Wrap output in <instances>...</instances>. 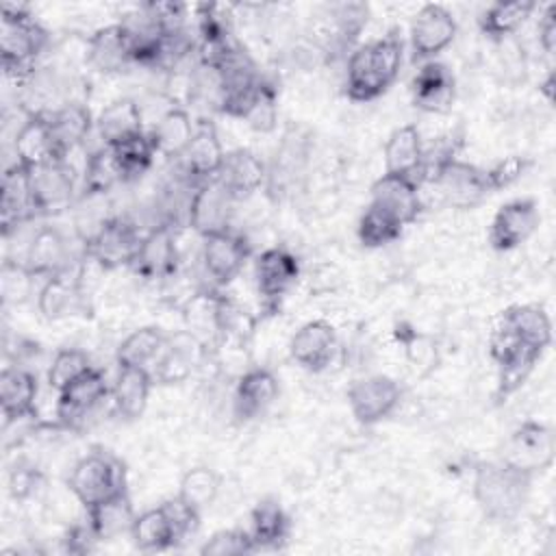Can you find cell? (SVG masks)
<instances>
[{
  "label": "cell",
  "instance_id": "cell-1",
  "mask_svg": "<svg viewBox=\"0 0 556 556\" xmlns=\"http://www.w3.org/2000/svg\"><path fill=\"white\" fill-rule=\"evenodd\" d=\"M404 59V41L397 28L356 46L345 65V96L354 102H371L397 80Z\"/></svg>",
  "mask_w": 556,
  "mask_h": 556
},
{
  "label": "cell",
  "instance_id": "cell-2",
  "mask_svg": "<svg viewBox=\"0 0 556 556\" xmlns=\"http://www.w3.org/2000/svg\"><path fill=\"white\" fill-rule=\"evenodd\" d=\"M532 476L504 460H484L473 469V500L491 521H513L521 515L532 491Z\"/></svg>",
  "mask_w": 556,
  "mask_h": 556
},
{
  "label": "cell",
  "instance_id": "cell-3",
  "mask_svg": "<svg viewBox=\"0 0 556 556\" xmlns=\"http://www.w3.org/2000/svg\"><path fill=\"white\" fill-rule=\"evenodd\" d=\"M50 41L48 30L33 17L28 4H2L0 56L2 70L15 83H28L35 76V63Z\"/></svg>",
  "mask_w": 556,
  "mask_h": 556
},
{
  "label": "cell",
  "instance_id": "cell-4",
  "mask_svg": "<svg viewBox=\"0 0 556 556\" xmlns=\"http://www.w3.org/2000/svg\"><path fill=\"white\" fill-rule=\"evenodd\" d=\"M67 486L80 506L91 510L104 500L128 491L126 467L115 454L106 450H91L72 467Z\"/></svg>",
  "mask_w": 556,
  "mask_h": 556
},
{
  "label": "cell",
  "instance_id": "cell-5",
  "mask_svg": "<svg viewBox=\"0 0 556 556\" xmlns=\"http://www.w3.org/2000/svg\"><path fill=\"white\" fill-rule=\"evenodd\" d=\"M424 182H430L441 202L452 208H471L491 193L486 172L456 156H445L428 165Z\"/></svg>",
  "mask_w": 556,
  "mask_h": 556
},
{
  "label": "cell",
  "instance_id": "cell-6",
  "mask_svg": "<svg viewBox=\"0 0 556 556\" xmlns=\"http://www.w3.org/2000/svg\"><path fill=\"white\" fill-rule=\"evenodd\" d=\"M143 235L146 232H141L128 217H106L83 239L85 258L102 269L130 267Z\"/></svg>",
  "mask_w": 556,
  "mask_h": 556
},
{
  "label": "cell",
  "instance_id": "cell-7",
  "mask_svg": "<svg viewBox=\"0 0 556 556\" xmlns=\"http://www.w3.org/2000/svg\"><path fill=\"white\" fill-rule=\"evenodd\" d=\"M489 352L500 374L497 400H506L510 393H515L543 356V352L526 345L502 319H497L491 332Z\"/></svg>",
  "mask_w": 556,
  "mask_h": 556
},
{
  "label": "cell",
  "instance_id": "cell-8",
  "mask_svg": "<svg viewBox=\"0 0 556 556\" xmlns=\"http://www.w3.org/2000/svg\"><path fill=\"white\" fill-rule=\"evenodd\" d=\"M554 456H556L554 430L543 421L526 419L506 439L500 460L534 478L536 473H543L547 467H552Z\"/></svg>",
  "mask_w": 556,
  "mask_h": 556
},
{
  "label": "cell",
  "instance_id": "cell-9",
  "mask_svg": "<svg viewBox=\"0 0 556 556\" xmlns=\"http://www.w3.org/2000/svg\"><path fill=\"white\" fill-rule=\"evenodd\" d=\"M111 395V387L100 369L91 367L70 387L56 393V426L78 430Z\"/></svg>",
  "mask_w": 556,
  "mask_h": 556
},
{
  "label": "cell",
  "instance_id": "cell-10",
  "mask_svg": "<svg viewBox=\"0 0 556 556\" xmlns=\"http://www.w3.org/2000/svg\"><path fill=\"white\" fill-rule=\"evenodd\" d=\"M298 278L300 261L282 245L263 250L254 261V282L267 313H274L280 306L282 298L295 287Z\"/></svg>",
  "mask_w": 556,
  "mask_h": 556
},
{
  "label": "cell",
  "instance_id": "cell-11",
  "mask_svg": "<svg viewBox=\"0 0 556 556\" xmlns=\"http://www.w3.org/2000/svg\"><path fill=\"white\" fill-rule=\"evenodd\" d=\"M402 402V387L382 374H374L356 380L348 389V404L352 417L361 426H376L391 417Z\"/></svg>",
  "mask_w": 556,
  "mask_h": 556
},
{
  "label": "cell",
  "instance_id": "cell-12",
  "mask_svg": "<svg viewBox=\"0 0 556 556\" xmlns=\"http://www.w3.org/2000/svg\"><path fill=\"white\" fill-rule=\"evenodd\" d=\"M28 174L37 215H54L72 206L76 198V178L67 159L33 167Z\"/></svg>",
  "mask_w": 556,
  "mask_h": 556
},
{
  "label": "cell",
  "instance_id": "cell-13",
  "mask_svg": "<svg viewBox=\"0 0 556 556\" xmlns=\"http://www.w3.org/2000/svg\"><path fill=\"white\" fill-rule=\"evenodd\" d=\"M250 258V243L232 230L202 237L200 263L215 287H224L239 276Z\"/></svg>",
  "mask_w": 556,
  "mask_h": 556
},
{
  "label": "cell",
  "instance_id": "cell-14",
  "mask_svg": "<svg viewBox=\"0 0 556 556\" xmlns=\"http://www.w3.org/2000/svg\"><path fill=\"white\" fill-rule=\"evenodd\" d=\"M235 202L237 200L226 191V187L217 178H208L195 185L191 193L187 226L193 228L200 237L230 230Z\"/></svg>",
  "mask_w": 556,
  "mask_h": 556
},
{
  "label": "cell",
  "instance_id": "cell-15",
  "mask_svg": "<svg viewBox=\"0 0 556 556\" xmlns=\"http://www.w3.org/2000/svg\"><path fill=\"white\" fill-rule=\"evenodd\" d=\"M541 213L532 198H515L497 208L489 226V243L497 252H510L526 243L539 228Z\"/></svg>",
  "mask_w": 556,
  "mask_h": 556
},
{
  "label": "cell",
  "instance_id": "cell-16",
  "mask_svg": "<svg viewBox=\"0 0 556 556\" xmlns=\"http://www.w3.org/2000/svg\"><path fill=\"white\" fill-rule=\"evenodd\" d=\"M224 156L226 152L219 141L215 124L211 119H198L193 137L176 159L178 174H182L193 185H200L217 176Z\"/></svg>",
  "mask_w": 556,
  "mask_h": 556
},
{
  "label": "cell",
  "instance_id": "cell-17",
  "mask_svg": "<svg viewBox=\"0 0 556 556\" xmlns=\"http://www.w3.org/2000/svg\"><path fill=\"white\" fill-rule=\"evenodd\" d=\"M456 37V20L441 4H424L410 24L413 61H434Z\"/></svg>",
  "mask_w": 556,
  "mask_h": 556
},
{
  "label": "cell",
  "instance_id": "cell-18",
  "mask_svg": "<svg viewBox=\"0 0 556 556\" xmlns=\"http://www.w3.org/2000/svg\"><path fill=\"white\" fill-rule=\"evenodd\" d=\"M419 191L421 187L406 176L382 174L374 180L369 189V204L384 211L406 228L415 224L424 211V200Z\"/></svg>",
  "mask_w": 556,
  "mask_h": 556
},
{
  "label": "cell",
  "instance_id": "cell-19",
  "mask_svg": "<svg viewBox=\"0 0 556 556\" xmlns=\"http://www.w3.org/2000/svg\"><path fill=\"white\" fill-rule=\"evenodd\" d=\"M78 261H87V258L74 256L70 239L59 228L41 226L30 237L24 258L20 263H24L33 276L50 278L54 274L70 271L72 265Z\"/></svg>",
  "mask_w": 556,
  "mask_h": 556
},
{
  "label": "cell",
  "instance_id": "cell-20",
  "mask_svg": "<svg viewBox=\"0 0 556 556\" xmlns=\"http://www.w3.org/2000/svg\"><path fill=\"white\" fill-rule=\"evenodd\" d=\"M178 261L180 256L176 245V228L152 226L143 235L130 269L146 280H167L176 276Z\"/></svg>",
  "mask_w": 556,
  "mask_h": 556
},
{
  "label": "cell",
  "instance_id": "cell-21",
  "mask_svg": "<svg viewBox=\"0 0 556 556\" xmlns=\"http://www.w3.org/2000/svg\"><path fill=\"white\" fill-rule=\"evenodd\" d=\"M339 348L337 330L326 319L306 321L289 341L291 358L306 371L319 374L330 367Z\"/></svg>",
  "mask_w": 556,
  "mask_h": 556
},
{
  "label": "cell",
  "instance_id": "cell-22",
  "mask_svg": "<svg viewBox=\"0 0 556 556\" xmlns=\"http://www.w3.org/2000/svg\"><path fill=\"white\" fill-rule=\"evenodd\" d=\"M35 217L39 215L33 202L28 167L13 161L2 174V187H0V219H2L4 237H9L11 230H17L20 226H24Z\"/></svg>",
  "mask_w": 556,
  "mask_h": 556
},
{
  "label": "cell",
  "instance_id": "cell-23",
  "mask_svg": "<svg viewBox=\"0 0 556 556\" xmlns=\"http://www.w3.org/2000/svg\"><path fill=\"white\" fill-rule=\"evenodd\" d=\"M37 308L50 321L85 315L87 295L78 274L70 269V271L43 278V285L37 291Z\"/></svg>",
  "mask_w": 556,
  "mask_h": 556
},
{
  "label": "cell",
  "instance_id": "cell-24",
  "mask_svg": "<svg viewBox=\"0 0 556 556\" xmlns=\"http://www.w3.org/2000/svg\"><path fill=\"white\" fill-rule=\"evenodd\" d=\"M413 104L424 113H447L456 98L452 70L441 61H426L410 83Z\"/></svg>",
  "mask_w": 556,
  "mask_h": 556
},
{
  "label": "cell",
  "instance_id": "cell-25",
  "mask_svg": "<svg viewBox=\"0 0 556 556\" xmlns=\"http://www.w3.org/2000/svg\"><path fill=\"white\" fill-rule=\"evenodd\" d=\"M426 148L415 124L395 128L384 143V174H397L424 185Z\"/></svg>",
  "mask_w": 556,
  "mask_h": 556
},
{
  "label": "cell",
  "instance_id": "cell-26",
  "mask_svg": "<svg viewBox=\"0 0 556 556\" xmlns=\"http://www.w3.org/2000/svg\"><path fill=\"white\" fill-rule=\"evenodd\" d=\"M39 393L37 376L22 365H9L0 374V408L4 424L35 419V402Z\"/></svg>",
  "mask_w": 556,
  "mask_h": 556
},
{
  "label": "cell",
  "instance_id": "cell-27",
  "mask_svg": "<svg viewBox=\"0 0 556 556\" xmlns=\"http://www.w3.org/2000/svg\"><path fill=\"white\" fill-rule=\"evenodd\" d=\"M278 380L269 369L254 367L239 376L232 393V413L237 421L261 417L278 397Z\"/></svg>",
  "mask_w": 556,
  "mask_h": 556
},
{
  "label": "cell",
  "instance_id": "cell-28",
  "mask_svg": "<svg viewBox=\"0 0 556 556\" xmlns=\"http://www.w3.org/2000/svg\"><path fill=\"white\" fill-rule=\"evenodd\" d=\"M215 178L226 187V191L235 200H243L267 182L269 172L261 156H256L252 150L237 148L226 152Z\"/></svg>",
  "mask_w": 556,
  "mask_h": 556
},
{
  "label": "cell",
  "instance_id": "cell-29",
  "mask_svg": "<svg viewBox=\"0 0 556 556\" xmlns=\"http://www.w3.org/2000/svg\"><path fill=\"white\" fill-rule=\"evenodd\" d=\"M15 163L33 169L59 159L52 130L48 124V115L43 111H28L26 119L17 128L13 139Z\"/></svg>",
  "mask_w": 556,
  "mask_h": 556
},
{
  "label": "cell",
  "instance_id": "cell-30",
  "mask_svg": "<svg viewBox=\"0 0 556 556\" xmlns=\"http://www.w3.org/2000/svg\"><path fill=\"white\" fill-rule=\"evenodd\" d=\"M326 17H330V26L324 33V54L328 59L343 56L348 50L352 52L354 41L367 24L369 7L363 2L330 4Z\"/></svg>",
  "mask_w": 556,
  "mask_h": 556
},
{
  "label": "cell",
  "instance_id": "cell-31",
  "mask_svg": "<svg viewBox=\"0 0 556 556\" xmlns=\"http://www.w3.org/2000/svg\"><path fill=\"white\" fill-rule=\"evenodd\" d=\"M87 63L100 74H117L132 65L130 41L119 22L98 28L87 39Z\"/></svg>",
  "mask_w": 556,
  "mask_h": 556
},
{
  "label": "cell",
  "instance_id": "cell-32",
  "mask_svg": "<svg viewBox=\"0 0 556 556\" xmlns=\"http://www.w3.org/2000/svg\"><path fill=\"white\" fill-rule=\"evenodd\" d=\"M46 115L59 159H67L74 150H78L87 141L91 128H96L89 109L80 102H65Z\"/></svg>",
  "mask_w": 556,
  "mask_h": 556
},
{
  "label": "cell",
  "instance_id": "cell-33",
  "mask_svg": "<svg viewBox=\"0 0 556 556\" xmlns=\"http://www.w3.org/2000/svg\"><path fill=\"white\" fill-rule=\"evenodd\" d=\"M250 539L254 549H280L291 534V519L282 504L274 497H263L250 513Z\"/></svg>",
  "mask_w": 556,
  "mask_h": 556
},
{
  "label": "cell",
  "instance_id": "cell-34",
  "mask_svg": "<svg viewBox=\"0 0 556 556\" xmlns=\"http://www.w3.org/2000/svg\"><path fill=\"white\" fill-rule=\"evenodd\" d=\"M152 374L143 367H117V376L111 387V402L119 417L137 419L148 406L152 391Z\"/></svg>",
  "mask_w": 556,
  "mask_h": 556
},
{
  "label": "cell",
  "instance_id": "cell-35",
  "mask_svg": "<svg viewBox=\"0 0 556 556\" xmlns=\"http://www.w3.org/2000/svg\"><path fill=\"white\" fill-rule=\"evenodd\" d=\"M143 113L137 100L132 98H117L109 102L96 119V132L102 146H117L132 135L143 132Z\"/></svg>",
  "mask_w": 556,
  "mask_h": 556
},
{
  "label": "cell",
  "instance_id": "cell-36",
  "mask_svg": "<svg viewBox=\"0 0 556 556\" xmlns=\"http://www.w3.org/2000/svg\"><path fill=\"white\" fill-rule=\"evenodd\" d=\"M256 330V317L232 295L213 291V332L235 345H245Z\"/></svg>",
  "mask_w": 556,
  "mask_h": 556
},
{
  "label": "cell",
  "instance_id": "cell-37",
  "mask_svg": "<svg viewBox=\"0 0 556 556\" xmlns=\"http://www.w3.org/2000/svg\"><path fill=\"white\" fill-rule=\"evenodd\" d=\"M128 534L135 547L141 552H165L180 543L176 526L163 504L139 513Z\"/></svg>",
  "mask_w": 556,
  "mask_h": 556
},
{
  "label": "cell",
  "instance_id": "cell-38",
  "mask_svg": "<svg viewBox=\"0 0 556 556\" xmlns=\"http://www.w3.org/2000/svg\"><path fill=\"white\" fill-rule=\"evenodd\" d=\"M500 319L530 348L545 352L552 345V321L539 304H513Z\"/></svg>",
  "mask_w": 556,
  "mask_h": 556
},
{
  "label": "cell",
  "instance_id": "cell-39",
  "mask_svg": "<svg viewBox=\"0 0 556 556\" xmlns=\"http://www.w3.org/2000/svg\"><path fill=\"white\" fill-rule=\"evenodd\" d=\"M193 130L195 122H191L189 113L180 106H172L152 124L148 132L154 141L156 152L176 161L193 137Z\"/></svg>",
  "mask_w": 556,
  "mask_h": 556
},
{
  "label": "cell",
  "instance_id": "cell-40",
  "mask_svg": "<svg viewBox=\"0 0 556 556\" xmlns=\"http://www.w3.org/2000/svg\"><path fill=\"white\" fill-rule=\"evenodd\" d=\"M536 11L534 0H510V2H493L484 9V13L478 17V26L482 35H486L493 41H502L517 33L526 20Z\"/></svg>",
  "mask_w": 556,
  "mask_h": 556
},
{
  "label": "cell",
  "instance_id": "cell-41",
  "mask_svg": "<svg viewBox=\"0 0 556 556\" xmlns=\"http://www.w3.org/2000/svg\"><path fill=\"white\" fill-rule=\"evenodd\" d=\"M135 517H137V513L132 508L128 491H122V493L104 500L102 504L93 506L91 510H87V521L91 523V528L100 541H109L124 532H130Z\"/></svg>",
  "mask_w": 556,
  "mask_h": 556
},
{
  "label": "cell",
  "instance_id": "cell-42",
  "mask_svg": "<svg viewBox=\"0 0 556 556\" xmlns=\"http://www.w3.org/2000/svg\"><path fill=\"white\" fill-rule=\"evenodd\" d=\"M167 345V334L154 326H143L130 332L117 348V367H143L150 371L154 361Z\"/></svg>",
  "mask_w": 556,
  "mask_h": 556
},
{
  "label": "cell",
  "instance_id": "cell-43",
  "mask_svg": "<svg viewBox=\"0 0 556 556\" xmlns=\"http://www.w3.org/2000/svg\"><path fill=\"white\" fill-rule=\"evenodd\" d=\"M111 150H113V156H115V163H117V169H119L124 182L139 180L152 167V163L159 154L148 130L128 137L126 141L113 146Z\"/></svg>",
  "mask_w": 556,
  "mask_h": 556
},
{
  "label": "cell",
  "instance_id": "cell-44",
  "mask_svg": "<svg viewBox=\"0 0 556 556\" xmlns=\"http://www.w3.org/2000/svg\"><path fill=\"white\" fill-rule=\"evenodd\" d=\"M122 180V174L117 169L113 150L109 146H100L93 150L85 161L83 172V198H98L111 191Z\"/></svg>",
  "mask_w": 556,
  "mask_h": 556
},
{
  "label": "cell",
  "instance_id": "cell-45",
  "mask_svg": "<svg viewBox=\"0 0 556 556\" xmlns=\"http://www.w3.org/2000/svg\"><path fill=\"white\" fill-rule=\"evenodd\" d=\"M222 480L219 476L211 469V467H191L189 471H185V476L180 478L178 484V497L191 506L193 510L202 513L206 506H211L219 493Z\"/></svg>",
  "mask_w": 556,
  "mask_h": 556
},
{
  "label": "cell",
  "instance_id": "cell-46",
  "mask_svg": "<svg viewBox=\"0 0 556 556\" xmlns=\"http://www.w3.org/2000/svg\"><path fill=\"white\" fill-rule=\"evenodd\" d=\"M402 232H404V226L397 219H393L391 215H387L384 211H380L371 204H367V208L361 215L358 226H356L358 241L365 248L389 245V243L397 241L402 237Z\"/></svg>",
  "mask_w": 556,
  "mask_h": 556
},
{
  "label": "cell",
  "instance_id": "cell-47",
  "mask_svg": "<svg viewBox=\"0 0 556 556\" xmlns=\"http://www.w3.org/2000/svg\"><path fill=\"white\" fill-rule=\"evenodd\" d=\"M91 367L93 365H91V358L87 352L76 350V348H65L54 354L46 378H48L50 389H54L59 393L65 387H70L74 380H78L83 374H87Z\"/></svg>",
  "mask_w": 556,
  "mask_h": 556
},
{
  "label": "cell",
  "instance_id": "cell-48",
  "mask_svg": "<svg viewBox=\"0 0 556 556\" xmlns=\"http://www.w3.org/2000/svg\"><path fill=\"white\" fill-rule=\"evenodd\" d=\"M243 122L256 132H271L278 122V93L269 80H263L252 104L248 106Z\"/></svg>",
  "mask_w": 556,
  "mask_h": 556
},
{
  "label": "cell",
  "instance_id": "cell-49",
  "mask_svg": "<svg viewBox=\"0 0 556 556\" xmlns=\"http://www.w3.org/2000/svg\"><path fill=\"white\" fill-rule=\"evenodd\" d=\"M400 341H402L404 354L415 371L430 374L437 367L439 350H437V341L430 334H424L417 330H406L400 334Z\"/></svg>",
  "mask_w": 556,
  "mask_h": 556
},
{
  "label": "cell",
  "instance_id": "cell-50",
  "mask_svg": "<svg viewBox=\"0 0 556 556\" xmlns=\"http://www.w3.org/2000/svg\"><path fill=\"white\" fill-rule=\"evenodd\" d=\"M254 543L250 539L248 530L232 528V530H219L211 539L204 541L200 547V554L204 556H232V554H252Z\"/></svg>",
  "mask_w": 556,
  "mask_h": 556
},
{
  "label": "cell",
  "instance_id": "cell-51",
  "mask_svg": "<svg viewBox=\"0 0 556 556\" xmlns=\"http://www.w3.org/2000/svg\"><path fill=\"white\" fill-rule=\"evenodd\" d=\"M33 276L24 263L4 261L2 265V300L4 302H24L33 289Z\"/></svg>",
  "mask_w": 556,
  "mask_h": 556
},
{
  "label": "cell",
  "instance_id": "cell-52",
  "mask_svg": "<svg viewBox=\"0 0 556 556\" xmlns=\"http://www.w3.org/2000/svg\"><path fill=\"white\" fill-rule=\"evenodd\" d=\"M528 165H530L528 159L517 156V154H510V156L497 161L493 167L484 169V172H486V182H489L491 193L510 187L517 178L523 176V172L528 169Z\"/></svg>",
  "mask_w": 556,
  "mask_h": 556
},
{
  "label": "cell",
  "instance_id": "cell-53",
  "mask_svg": "<svg viewBox=\"0 0 556 556\" xmlns=\"http://www.w3.org/2000/svg\"><path fill=\"white\" fill-rule=\"evenodd\" d=\"M39 471L35 467H28V465H17L11 476H9V491L15 500H24L28 497L37 484H39Z\"/></svg>",
  "mask_w": 556,
  "mask_h": 556
},
{
  "label": "cell",
  "instance_id": "cell-54",
  "mask_svg": "<svg viewBox=\"0 0 556 556\" xmlns=\"http://www.w3.org/2000/svg\"><path fill=\"white\" fill-rule=\"evenodd\" d=\"M98 541H100V539L96 536V532H93V528H91L89 521H87V523H76V526H72V528L67 530L65 539H63L65 552H70V554H87V552H91V549L96 547Z\"/></svg>",
  "mask_w": 556,
  "mask_h": 556
},
{
  "label": "cell",
  "instance_id": "cell-55",
  "mask_svg": "<svg viewBox=\"0 0 556 556\" xmlns=\"http://www.w3.org/2000/svg\"><path fill=\"white\" fill-rule=\"evenodd\" d=\"M539 46L552 59L556 52V4H547L539 20Z\"/></svg>",
  "mask_w": 556,
  "mask_h": 556
},
{
  "label": "cell",
  "instance_id": "cell-56",
  "mask_svg": "<svg viewBox=\"0 0 556 556\" xmlns=\"http://www.w3.org/2000/svg\"><path fill=\"white\" fill-rule=\"evenodd\" d=\"M539 89L545 93L547 102H552V100H554V72H549V74H547V78L539 85Z\"/></svg>",
  "mask_w": 556,
  "mask_h": 556
}]
</instances>
